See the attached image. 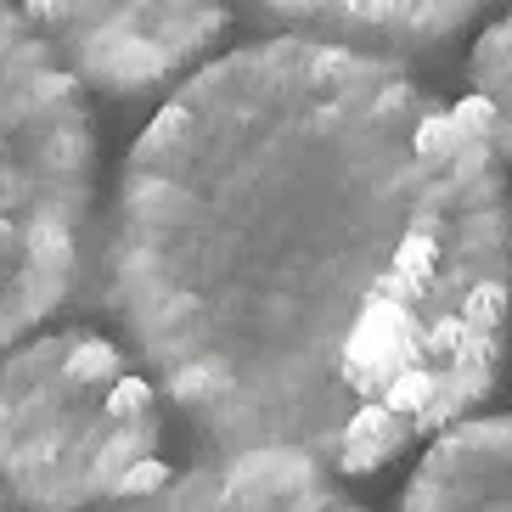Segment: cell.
Masks as SVG:
<instances>
[{
    "mask_svg": "<svg viewBox=\"0 0 512 512\" xmlns=\"http://www.w3.org/2000/svg\"><path fill=\"white\" fill-rule=\"evenodd\" d=\"M107 304L214 451L372 473L501 372L507 175L400 62L259 40L181 79L130 147Z\"/></svg>",
    "mask_w": 512,
    "mask_h": 512,
    "instance_id": "6da1fadb",
    "label": "cell"
},
{
    "mask_svg": "<svg viewBox=\"0 0 512 512\" xmlns=\"http://www.w3.org/2000/svg\"><path fill=\"white\" fill-rule=\"evenodd\" d=\"M164 473V394L91 327L17 338L0 355V501L91 512Z\"/></svg>",
    "mask_w": 512,
    "mask_h": 512,
    "instance_id": "7a4b0ae2",
    "label": "cell"
},
{
    "mask_svg": "<svg viewBox=\"0 0 512 512\" xmlns=\"http://www.w3.org/2000/svg\"><path fill=\"white\" fill-rule=\"evenodd\" d=\"M96 141L68 68L0 0V355L57 316L91 254Z\"/></svg>",
    "mask_w": 512,
    "mask_h": 512,
    "instance_id": "3957f363",
    "label": "cell"
},
{
    "mask_svg": "<svg viewBox=\"0 0 512 512\" xmlns=\"http://www.w3.org/2000/svg\"><path fill=\"white\" fill-rule=\"evenodd\" d=\"M23 17L79 91L136 102L209 62L231 29V0H29Z\"/></svg>",
    "mask_w": 512,
    "mask_h": 512,
    "instance_id": "277c9868",
    "label": "cell"
},
{
    "mask_svg": "<svg viewBox=\"0 0 512 512\" xmlns=\"http://www.w3.org/2000/svg\"><path fill=\"white\" fill-rule=\"evenodd\" d=\"M107 512H361L327 467L282 451H214L181 473H158Z\"/></svg>",
    "mask_w": 512,
    "mask_h": 512,
    "instance_id": "5b68a950",
    "label": "cell"
},
{
    "mask_svg": "<svg viewBox=\"0 0 512 512\" xmlns=\"http://www.w3.org/2000/svg\"><path fill=\"white\" fill-rule=\"evenodd\" d=\"M428 439L400 512H512V411L456 417Z\"/></svg>",
    "mask_w": 512,
    "mask_h": 512,
    "instance_id": "8992f818",
    "label": "cell"
},
{
    "mask_svg": "<svg viewBox=\"0 0 512 512\" xmlns=\"http://www.w3.org/2000/svg\"><path fill=\"white\" fill-rule=\"evenodd\" d=\"M484 6L490 0H259V12L321 40H439Z\"/></svg>",
    "mask_w": 512,
    "mask_h": 512,
    "instance_id": "52a82bcc",
    "label": "cell"
},
{
    "mask_svg": "<svg viewBox=\"0 0 512 512\" xmlns=\"http://www.w3.org/2000/svg\"><path fill=\"white\" fill-rule=\"evenodd\" d=\"M462 113L501 164H512V12H501L467 51V102Z\"/></svg>",
    "mask_w": 512,
    "mask_h": 512,
    "instance_id": "ba28073f",
    "label": "cell"
},
{
    "mask_svg": "<svg viewBox=\"0 0 512 512\" xmlns=\"http://www.w3.org/2000/svg\"><path fill=\"white\" fill-rule=\"evenodd\" d=\"M0 512H6V501H0Z\"/></svg>",
    "mask_w": 512,
    "mask_h": 512,
    "instance_id": "9c48e42d",
    "label": "cell"
}]
</instances>
